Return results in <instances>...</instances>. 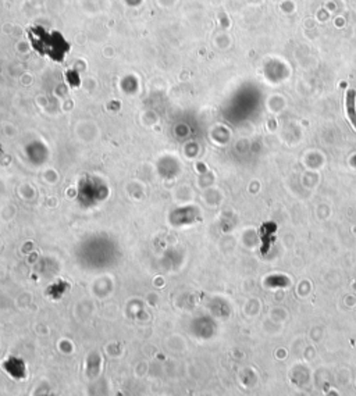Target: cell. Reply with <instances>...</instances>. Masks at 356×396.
<instances>
[{
	"mask_svg": "<svg viewBox=\"0 0 356 396\" xmlns=\"http://www.w3.org/2000/svg\"><path fill=\"white\" fill-rule=\"evenodd\" d=\"M346 110L351 118V123L356 128V92L354 89L348 91L346 94Z\"/></svg>",
	"mask_w": 356,
	"mask_h": 396,
	"instance_id": "obj_1",
	"label": "cell"
}]
</instances>
